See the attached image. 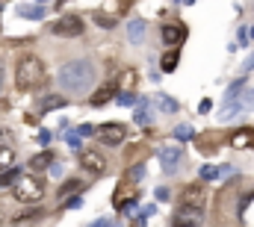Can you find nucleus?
Wrapping results in <instances>:
<instances>
[{
	"label": "nucleus",
	"mask_w": 254,
	"mask_h": 227,
	"mask_svg": "<svg viewBox=\"0 0 254 227\" xmlns=\"http://www.w3.org/2000/svg\"><path fill=\"white\" fill-rule=\"evenodd\" d=\"M95 80H98V68H95L92 59H71V62H65L63 68H60V74H57V86L63 92H71V95L89 92L95 86Z\"/></svg>",
	"instance_id": "nucleus-1"
},
{
	"label": "nucleus",
	"mask_w": 254,
	"mask_h": 227,
	"mask_svg": "<svg viewBox=\"0 0 254 227\" xmlns=\"http://www.w3.org/2000/svg\"><path fill=\"white\" fill-rule=\"evenodd\" d=\"M42 80H45L42 62L36 57H21L18 68H15V86H18L21 92H30V89H36V86H42Z\"/></svg>",
	"instance_id": "nucleus-2"
},
{
	"label": "nucleus",
	"mask_w": 254,
	"mask_h": 227,
	"mask_svg": "<svg viewBox=\"0 0 254 227\" xmlns=\"http://www.w3.org/2000/svg\"><path fill=\"white\" fill-rule=\"evenodd\" d=\"M45 195V183L42 180H21L18 186H15V198L21 201V204H33V201H39Z\"/></svg>",
	"instance_id": "nucleus-3"
},
{
	"label": "nucleus",
	"mask_w": 254,
	"mask_h": 227,
	"mask_svg": "<svg viewBox=\"0 0 254 227\" xmlns=\"http://www.w3.org/2000/svg\"><path fill=\"white\" fill-rule=\"evenodd\" d=\"M51 33H54V36H65V39H74V36L83 33V21H80L77 15H65V18H60V21L51 24Z\"/></svg>",
	"instance_id": "nucleus-4"
},
{
	"label": "nucleus",
	"mask_w": 254,
	"mask_h": 227,
	"mask_svg": "<svg viewBox=\"0 0 254 227\" xmlns=\"http://www.w3.org/2000/svg\"><path fill=\"white\" fill-rule=\"evenodd\" d=\"M98 136H101L104 145H113V148H116V145H122L127 139V127L119 124V121H107L104 127H98Z\"/></svg>",
	"instance_id": "nucleus-5"
},
{
	"label": "nucleus",
	"mask_w": 254,
	"mask_h": 227,
	"mask_svg": "<svg viewBox=\"0 0 254 227\" xmlns=\"http://www.w3.org/2000/svg\"><path fill=\"white\" fill-rule=\"evenodd\" d=\"M80 166L89 174H107V160L98 151H80Z\"/></svg>",
	"instance_id": "nucleus-6"
},
{
	"label": "nucleus",
	"mask_w": 254,
	"mask_h": 227,
	"mask_svg": "<svg viewBox=\"0 0 254 227\" xmlns=\"http://www.w3.org/2000/svg\"><path fill=\"white\" fill-rule=\"evenodd\" d=\"M201 222H204V213L198 210V204L195 207H181V213L172 216V225H201Z\"/></svg>",
	"instance_id": "nucleus-7"
},
{
	"label": "nucleus",
	"mask_w": 254,
	"mask_h": 227,
	"mask_svg": "<svg viewBox=\"0 0 254 227\" xmlns=\"http://www.w3.org/2000/svg\"><path fill=\"white\" fill-rule=\"evenodd\" d=\"M184 39H187V27H181V24H166L163 27V45L178 48V45H184Z\"/></svg>",
	"instance_id": "nucleus-8"
},
{
	"label": "nucleus",
	"mask_w": 254,
	"mask_h": 227,
	"mask_svg": "<svg viewBox=\"0 0 254 227\" xmlns=\"http://www.w3.org/2000/svg\"><path fill=\"white\" fill-rule=\"evenodd\" d=\"M160 160H163V171L166 174H175L178 166H181V160H184V154H181V148H163Z\"/></svg>",
	"instance_id": "nucleus-9"
},
{
	"label": "nucleus",
	"mask_w": 254,
	"mask_h": 227,
	"mask_svg": "<svg viewBox=\"0 0 254 227\" xmlns=\"http://www.w3.org/2000/svg\"><path fill=\"white\" fill-rule=\"evenodd\" d=\"M145 33H148V24L142 18L127 21V42L130 45H145Z\"/></svg>",
	"instance_id": "nucleus-10"
},
{
	"label": "nucleus",
	"mask_w": 254,
	"mask_h": 227,
	"mask_svg": "<svg viewBox=\"0 0 254 227\" xmlns=\"http://www.w3.org/2000/svg\"><path fill=\"white\" fill-rule=\"evenodd\" d=\"M201 195H204V186H198V183H192V186H187L184 192H181V207H195L198 201H201Z\"/></svg>",
	"instance_id": "nucleus-11"
},
{
	"label": "nucleus",
	"mask_w": 254,
	"mask_h": 227,
	"mask_svg": "<svg viewBox=\"0 0 254 227\" xmlns=\"http://www.w3.org/2000/svg\"><path fill=\"white\" fill-rule=\"evenodd\" d=\"M18 15H21V18H30V21H42V18H45V9H42V3H36V6L21 3V6H18Z\"/></svg>",
	"instance_id": "nucleus-12"
},
{
	"label": "nucleus",
	"mask_w": 254,
	"mask_h": 227,
	"mask_svg": "<svg viewBox=\"0 0 254 227\" xmlns=\"http://www.w3.org/2000/svg\"><path fill=\"white\" fill-rule=\"evenodd\" d=\"M148 104H151V101H148V98H139V110H136V115H133V118H136V124H139V127H148V124H151V121H154V115L148 113Z\"/></svg>",
	"instance_id": "nucleus-13"
},
{
	"label": "nucleus",
	"mask_w": 254,
	"mask_h": 227,
	"mask_svg": "<svg viewBox=\"0 0 254 227\" xmlns=\"http://www.w3.org/2000/svg\"><path fill=\"white\" fill-rule=\"evenodd\" d=\"M178 62H181V54H178V48H172V51H166L163 59H160V68L166 71V74H172L175 68H178Z\"/></svg>",
	"instance_id": "nucleus-14"
},
{
	"label": "nucleus",
	"mask_w": 254,
	"mask_h": 227,
	"mask_svg": "<svg viewBox=\"0 0 254 227\" xmlns=\"http://www.w3.org/2000/svg\"><path fill=\"white\" fill-rule=\"evenodd\" d=\"M65 104H68V101H65L63 95H48V98H42V104H39V115L48 113V110H60Z\"/></svg>",
	"instance_id": "nucleus-15"
},
{
	"label": "nucleus",
	"mask_w": 254,
	"mask_h": 227,
	"mask_svg": "<svg viewBox=\"0 0 254 227\" xmlns=\"http://www.w3.org/2000/svg\"><path fill=\"white\" fill-rule=\"evenodd\" d=\"M57 160V154L54 151H42V154H36L33 160H30V166L33 169H51V163Z\"/></svg>",
	"instance_id": "nucleus-16"
},
{
	"label": "nucleus",
	"mask_w": 254,
	"mask_h": 227,
	"mask_svg": "<svg viewBox=\"0 0 254 227\" xmlns=\"http://www.w3.org/2000/svg\"><path fill=\"white\" fill-rule=\"evenodd\" d=\"M231 145H234V148H249V145H254V130H240V133L231 139Z\"/></svg>",
	"instance_id": "nucleus-17"
},
{
	"label": "nucleus",
	"mask_w": 254,
	"mask_h": 227,
	"mask_svg": "<svg viewBox=\"0 0 254 227\" xmlns=\"http://www.w3.org/2000/svg\"><path fill=\"white\" fill-rule=\"evenodd\" d=\"M157 107H160L163 113H169V115L178 113V101H175V98H169V95H157Z\"/></svg>",
	"instance_id": "nucleus-18"
},
{
	"label": "nucleus",
	"mask_w": 254,
	"mask_h": 227,
	"mask_svg": "<svg viewBox=\"0 0 254 227\" xmlns=\"http://www.w3.org/2000/svg\"><path fill=\"white\" fill-rule=\"evenodd\" d=\"M18 174H21V169H15V166H9V169L0 174V189H9L15 180H18Z\"/></svg>",
	"instance_id": "nucleus-19"
},
{
	"label": "nucleus",
	"mask_w": 254,
	"mask_h": 227,
	"mask_svg": "<svg viewBox=\"0 0 254 227\" xmlns=\"http://www.w3.org/2000/svg\"><path fill=\"white\" fill-rule=\"evenodd\" d=\"M113 92H116L113 86H104V89H101L98 95H92V107H104V104H107V101L113 98Z\"/></svg>",
	"instance_id": "nucleus-20"
},
{
	"label": "nucleus",
	"mask_w": 254,
	"mask_h": 227,
	"mask_svg": "<svg viewBox=\"0 0 254 227\" xmlns=\"http://www.w3.org/2000/svg\"><path fill=\"white\" fill-rule=\"evenodd\" d=\"M12 160H15L12 148H9V145H0V171L9 169V166H12Z\"/></svg>",
	"instance_id": "nucleus-21"
},
{
	"label": "nucleus",
	"mask_w": 254,
	"mask_h": 227,
	"mask_svg": "<svg viewBox=\"0 0 254 227\" xmlns=\"http://www.w3.org/2000/svg\"><path fill=\"white\" fill-rule=\"evenodd\" d=\"M172 136H175L178 142H190V139H192V136H195V133H192V127H190V124H178Z\"/></svg>",
	"instance_id": "nucleus-22"
},
{
	"label": "nucleus",
	"mask_w": 254,
	"mask_h": 227,
	"mask_svg": "<svg viewBox=\"0 0 254 227\" xmlns=\"http://www.w3.org/2000/svg\"><path fill=\"white\" fill-rule=\"evenodd\" d=\"M74 192H83V183H80V180H65V186L60 189V198H65V195H74Z\"/></svg>",
	"instance_id": "nucleus-23"
},
{
	"label": "nucleus",
	"mask_w": 254,
	"mask_h": 227,
	"mask_svg": "<svg viewBox=\"0 0 254 227\" xmlns=\"http://www.w3.org/2000/svg\"><path fill=\"white\" fill-rule=\"evenodd\" d=\"M145 177V163H136V166H130V171H127V180L130 183H139Z\"/></svg>",
	"instance_id": "nucleus-24"
},
{
	"label": "nucleus",
	"mask_w": 254,
	"mask_h": 227,
	"mask_svg": "<svg viewBox=\"0 0 254 227\" xmlns=\"http://www.w3.org/2000/svg\"><path fill=\"white\" fill-rule=\"evenodd\" d=\"M80 207H83V195H80V192H74L71 198L63 201V210H80Z\"/></svg>",
	"instance_id": "nucleus-25"
},
{
	"label": "nucleus",
	"mask_w": 254,
	"mask_h": 227,
	"mask_svg": "<svg viewBox=\"0 0 254 227\" xmlns=\"http://www.w3.org/2000/svg\"><path fill=\"white\" fill-rule=\"evenodd\" d=\"M154 213H157V204H145V207L139 210V216H136V225H145L148 216H154Z\"/></svg>",
	"instance_id": "nucleus-26"
},
{
	"label": "nucleus",
	"mask_w": 254,
	"mask_h": 227,
	"mask_svg": "<svg viewBox=\"0 0 254 227\" xmlns=\"http://www.w3.org/2000/svg\"><path fill=\"white\" fill-rule=\"evenodd\" d=\"M116 101H119V104H122V107H133V104H139V101H136V95H133V92H119V95H116Z\"/></svg>",
	"instance_id": "nucleus-27"
},
{
	"label": "nucleus",
	"mask_w": 254,
	"mask_h": 227,
	"mask_svg": "<svg viewBox=\"0 0 254 227\" xmlns=\"http://www.w3.org/2000/svg\"><path fill=\"white\" fill-rule=\"evenodd\" d=\"M198 174H201V180H216V177H222V174H219V169H213V166H201V171H198Z\"/></svg>",
	"instance_id": "nucleus-28"
},
{
	"label": "nucleus",
	"mask_w": 254,
	"mask_h": 227,
	"mask_svg": "<svg viewBox=\"0 0 254 227\" xmlns=\"http://www.w3.org/2000/svg\"><path fill=\"white\" fill-rule=\"evenodd\" d=\"M45 213L42 210H33V213H21V216H15V222H36V219H42Z\"/></svg>",
	"instance_id": "nucleus-29"
},
{
	"label": "nucleus",
	"mask_w": 254,
	"mask_h": 227,
	"mask_svg": "<svg viewBox=\"0 0 254 227\" xmlns=\"http://www.w3.org/2000/svg\"><path fill=\"white\" fill-rule=\"evenodd\" d=\"M133 207H136V198H127V201H119V213L127 216V213H133Z\"/></svg>",
	"instance_id": "nucleus-30"
},
{
	"label": "nucleus",
	"mask_w": 254,
	"mask_h": 227,
	"mask_svg": "<svg viewBox=\"0 0 254 227\" xmlns=\"http://www.w3.org/2000/svg\"><path fill=\"white\" fill-rule=\"evenodd\" d=\"M65 142H68L74 151H80V130H71V133L65 136Z\"/></svg>",
	"instance_id": "nucleus-31"
},
{
	"label": "nucleus",
	"mask_w": 254,
	"mask_h": 227,
	"mask_svg": "<svg viewBox=\"0 0 254 227\" xmlns=\"http://www.w3.org/2000/svg\"><path fill=\"white\" fill-rule=\"evenodd\" d=\"M51 139H54V136H51V130H39V136H36V142H39L42 148H48V145H51Z\"/></svg>",
	"instance_id": "nucleus-32"
},
{
	"label": "nucleus",
	"mask_w": 254,
	"mask_h": 227,
	"mask_svg": "<svg viewBox=\"0 0 254 227\" xmlns=\"http://www.w3.org/2000/svg\"><path fill=\"white\" fill-rule=\"evenodd\" d=\"M249 39H252V30H246V27H240V33H237V42H240V45L246 48V45H249Z\"/></svg>",
	"instance_id": "nucleus-33"
},
{
	"label": "nucleus",
	"mask_w": 254,
	"mask_h": 227,
	"mask_svg": "<svg viewBox=\"0 0 254 227\" xmlns=\"http://www.w3.org/2000/svg\"><path fill=\"white\" fill-rule=\"evenodd\" d=\"M77 130H80V136H95L98 133V127H92V124H80Z\"/></svg>",
	"instance_id": "nucleus-34"
},
{
	"label": "nucleus",
	"mask_w": 254,
	"mask_h": 227,
	"mask_svg": "<svg viewBox=\"0 0 254 227\" xmlns=\"http://www.w3.org/2000/svg\"><path fill=\"white\" fill-rule=\"evenodd\" d=\"M169 198H172V192H169L166 186H160V189H157V201H169Z\"/></svg>",
	"instance_id": "nucleus-35"
},
{
	"label": "nucleus",
	"mask_w": 254,
	"mask_h": 227,
	"mask_svg": "<svg viewBox=\"0 0 254 227\" xmlns=\"http://www.w3.org/2000/svg\"><path fill=\"white\" fill-rule=\"evenodd\" d=\"M51 174H54V177H60V174H63V166H60V160H54V163H51Z\"/></svg>",
	"instance_id": "nucleus-36"
},
{
	"label": "nucleus",
	"mask_w": 254,
	"mask_h": 227,
	"mask_svg": "<svg viewBox=\"0 0 254 227\" xmlns=\"http://www.w3.org/2000/svg\"><path fill=\"white\" fill-rule=\"evenodd\" d=\"M98 27H107L110 30V27H116V21L113 18H98Z\"/></svg>",
	"instance_id": "nucleus-37"
},
{
	"label": "nucleus",
	"mask_w": 254,
	"mask_h": 227,
	"mask_svg": "<svg viewBox=\"0 0 254 227\" xmlns=\"http://www.w3.org/2000/svg\"><path fill=\"white\" fill-rule=\"evenodd\" d=\"M113 225V219H107V216H104V219H95V227H110Z\"/></svg>",
	"instance_id": "nucleus-38"
},
{
	"label": "nucleus",
	"mask_w": 254,
	"mask_h": 227,
	"mask_svg": "<svg viewBox=\"0 0 254 227\" xmlns=\"http://www.w3.org/2000/svg\"><path fill=\"white\" fill-rule=\"evenodd\" d=\"M243 68H246V74H249V71H254V54L246 59V62H243Z\"/></svg>",
	"instance_id": "nucleus-39"
},
{
	"label": "nucleus",
	"mask_w": 254,
	"mask_h": 227,
	"mask_svg": "<svg viewBox=\"0 0 254 227\" xmlns=\"http://www.w3.org/2000/svg\"><path fill=\"white\" fill-rule=\"evenodd\" d=\"M198 110H201V113H210V110H213V104H210V101H201V107H198Z\"/></svg>",
	"instance_id": "nucleus-40"
},
{
	"label": "nucleus",
	"mask_w": 254,
	"mask_h": 227,
	"mask_svg": "<svg viewBox=\"0 0 254 227\" xmlns=\"http://www.w3.org/2000/svg\"><path fill=\"white\" fill-rule=\"evenodd\" d=\"M3 139H9V130H0V145H3Z\"/></svg>",
	"instance_id": "nucleus-41"
},
{
	"label": "nucleus",
	"mask_w": 254,
	"mask_h": 227,
	"mask_svg": "<svg viewBox=\"0 0 254 227\" xmlns=\"http://www.w3.org/2000/svg\"><path fill=\"white\" fill-rule=\"evenodd\" d=\"M0 83H3V62H0Z\"/></svg>",
	"instance_id": "nucleus-42"
},
{
	"label": "nucleus",
	"mask_w": 254,
	"mask_h": 227,
	"mask_svg": "<svg viewBox=\"0 0 254 227\" xmlns=\"http://www.w3.org/2000/svg\"><path fill=\"white\" fill-rule=\"evenodd\" d=\"M181 3H187V6H192V3H195V0H181Z\"/></svg>",
	"instance_id": "nucleus-43"
},
{
	"label": "nucleus",
	"mask_w": 254,
	"mask_h": 227,
	"mask_svg": "<svg viewBox=\"0 0 254 227\" xmlns=\"http://www.w3.org/2000/svg\"><path fill=\"white\" fill-rule=\"evenodd\" d=\"M252 39H254V27H252Z\"/></svg>",
	"instance_id": "nucleus-44"
}]
</instances>
